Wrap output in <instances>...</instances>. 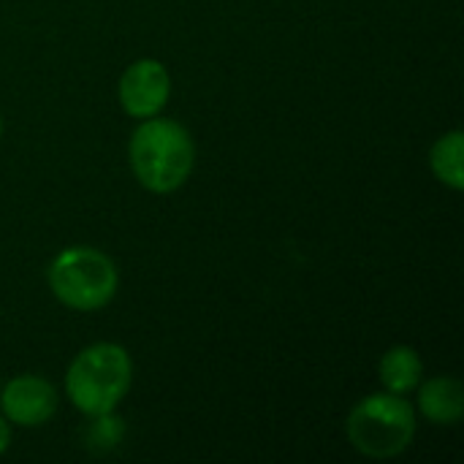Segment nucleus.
I'll return each instance as SVG.
<instances>
[{
  "label": "nucleus",
  "instance_id": "7",
  "mask_svg": "<svg viewBox=\"0 0 464 464\" xmlns=\"http://www.w3.org/2000/svg\"><path fill=\"white\" fill-rule=\"evenodd\" d=\"M419 408L430 424L451 427L464 413V389L457 378L440 375L419 383Z\"/></svg>",
  "mask_w": 464,
  "mask_h": 464
},
{
  "label": "nucleus",
  "instance_id": "9",
  "mask_svg": "<svg viewBox=\"0 0 464 464\" xmlns=\"http://www.w3.org/2000/svg\"><path fill=\"white\" fill-rule=\"evenodd\" d=\"M462 150H464V136L462 130H451L446 136H440L430 152V166L435 171V177L454 188L462 190L464 188V169H462Z\"/></svg>",
  "mask_w": 464,
  "mask_h": 464
},
{
  "label": "nucleus",
  "instance_id": "6",
  "mask_svg": "<svg viewBox=\"0 0 464 464\" xmlns=\"http://www.w3.org/2000/svg\"><path fill=\"white\" fill-rule=\"evenodd\" d=\"M0 408L16 427H41L57 411V392L38 375H19L0 389Z\"/></svg>",
  "mask_w": 464,
  "mask_h": 464
},
{
  "label": "nucleus",
  "instance_id": "3",
  "mask_svg": "<svg viewBox=\"0 0 464 464\" xmlns=\"http://www.w3.org/2000/svg\"><path fill=\"white\" fill-rule=\"evenodd\" d=\"M120 285L114 261L87 245L65 247L49 264V288L60 304L76 313H95L106 307Z\"/></svg>",
  "mask_w": 464,
  "mask_h": 464
},
{
  "label": "nucleus",
  "instance_id": "8",
  "mask_svg": "<svg viewBox=\"0 0 464 464\" xmlns=\"http://www.w3.org/2000/svg\"><path fill=\"white\" fill-rule=\"evenodd\" d=\"M378 375H381V383L386 386V392L405 397L408 392L419 389L424 364H421V356L411 345H394L392 351L383 353V359L378 364Z\"/></svg>",
  "mask_w": 464,
  "mask_h": 464
},
{
  "label": "nucleus",
  "instance_id": "12",
  "mask_svg": "<svg viewBox=\"0 0 464 464\" xmlns=\"http://www.w3.org/2000/svg\"><path fill=\"white\" fill-rule=\"evenodd\" d=\"M0 136H3V122H0Z\"/></svg>",
  "mask_w": 464,
  "mask_h": 464
},
{
  "label": "nucleus",
  "instance_id": "5",
  "mask_svg": "<svg viewBox=\"0 0 464 464\" xmlns=\"http://www.w3.org/2000/svg\"><path fill=\"white\" fill-rule=\"evenodd\" d=\"M169 92H171L169 71L160 60H152V57L130 63L125 73L120 76V87H117L120 106L125 109L128 117H136V120L160 114V109L169 101Z\"/></svg>",
  "mask_w": 464,
  "mask_h": 464
},
{
  "label": "nucleus",
  "instance_id": "4",
  "mask_svg": "<svg viewBox=\"0 0 464 464\" xmlns=\"http://www.w3.org/2000/svg\"><path fill=\"white\" fill-rule=\"evenodd\" d=\"M416 435V411L402 394H370L348 416V440L370 459L402 454Z\"/></svg>",
  "mask_w": 464,
  "mask_h": 464
},
{
  "label": "nucleus",
  "instance_id": "1",
  "mask_svg": "<svg viewBox=\"0 0 464 464\" xmlns=\"http://www.w3.org/2000/svg\"><path fill=\"white\" fill-rule=\"evenodd\" d=\"M130 169L141 188L152 193H174L179 190L196 163V144L174 120L147 117L130 136Z\"/></svg>",
  "mask_w": 464,
  "mask_h": 464
},
{
  "label": "nucleus",
  "instance_id": "11",
  "mask_svg": "<svg viewBox=\"0 0 464 464\" xmlns=\"http://www.w3.org/2000/svg\"><path fill=\"white\" fill-rule=\"evenodd\" d=\"M8 446H11V427H8V421L0 416V454H5Z\"/></svg>",
  "mask_w": 464,
  "mask_h": 464
},
{
  "label": "nucleus",
  "instance_id": "2",
  "mask_svg": "<svg viewBox=\"0 0 464 464\" xmlns=\"http://www.w3.org/2000/svg\"><path fill=\"white\" fill-rule=\"evenodd\" d=\"M133 364L122 345L95 343L84 348L65 372V394L84 416L111 413L128 394Z\"/></svg>",
  "mask_w": 464,
  "mask_h": 464
},
{
  "label": "nucleus",
  "instance_id": "10",
  "mask_svg": "<svg viewBox=\"0 0 464 464\" xmlns=\"http://www.w3.org/2000/svg\"><path fill=\"white\" fill-rule=\"evenodd\" d=\"M90 427H87V435H84V443L92 449V451H109L114 449L122 435H125V427L120 419H114L111 413H101V416H90Z\"/></svg>",
  "mask_w": 464,
  "mask_h": 464
}]
</instances>
